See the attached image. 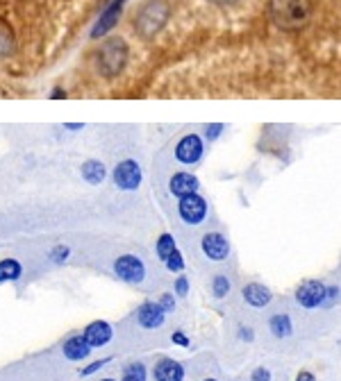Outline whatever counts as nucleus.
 <instances>
[{
    "instance_id": "obj_1",
    "label": "nucleus",
    "mask_w": 341,
    "mask_h": 381,
    "mask_svg": "<svg viewBox=\"0 0 341 381\" xmlns=\"http://www.w3.org/2000/svg\"><path fill=\"white\" fill-rule=\"evenodd\" d=\"M269 17L280 30L296 32L309 23L312 3L309 0H269Z\"/></svg>"
},
{
    "instance_id": "obj_2",
    "label": "nucleus",
    "mask_w": 341,
    "mask_h": 381,
    "mask_svg": "<svg viewBox=\"0 0 341 381\" xmlns=\"http://www.w3.org/2000/svg\"><path fill=\"white\" fill-rule=\"evenodd\" d=\"M171 17V5L166 0H148L134 17V30L141 39H153L164 30Z\"/></svg>"
},
{
    "instance_id": "obj_3",
    "label": "nucleus",
    "mask_w": 341,
    "mask_h": 381,
    "mask_svg": "<svg viewBox=\"0 0 341 381\" xmlns=\"http://www.w3.org/2000/svg\"><path fill=\"white\" fill-rule=\"evenodd\" d=\"M96 64L103 78H116L127 64V43L123 39H118V36H112V39H107L101 45Z\"/></svg>"
},
{
    "instance_id": "obj_4",
    "label": "nucleus",
    "mask_w": 341,
    "mask_h": 381,
    "mask_svg": "<svg viewBox=\"0 0 341 381\" xmlns=\"http://www.w3.org/2000/svg\"><path fill=\"white\" fill-rule=\"evenodd\" d=\"M114 272H116V277L121 281H125V284H141V281L146 279V265H143L141 259L134 254L118 257L116 261H114Z\"/></svg>"
},
{
    "instance_id": "obj_5",
    "label": "nucleus",
    "mask_w": 341,
    "mask_h": 381,
    "mask_svg": "<svg viewBox=\"0 0 341 381\" xmlns=\"http://www.w3.org/2000/svg\"><path fill=\"white\" fill-rule=\"evenodd\" d=\"M325 295H328V286L318 279H307L296 288V302L305 309L325 307Z\"/></svg>"
},
{
    "instance_id": "obj_6",
    "label": "nucleus",
    "mask_w": 341,
    "mask_h": 381,
    "mask_svg": "<svg viewBox=\"0 0 341 381\" xmlns=\"http://www.w3.org/2000/svg\"><path fill=\"white\" fill-rule=\"evenodd\" d=\"M178 213L182 218V223L187 225H200L207 218V202L198 193H192L187 197H180L178 202Z\"/></svg>"
},
{
    "instance_id": "obj_7",
    "label": "nucleus",
    "mask_w": 341,
    "mask_h": 381,
    "mask_svg": "<svg viewBox=\"0 0 341 381\" xmlns=\"http://www.w3.org/2000/svg\"><path fill=\"white\" fill-rule=\"evenodd\" d=\"M112 177H114V184L118 188L134 190V188H139L143 173H141V166L136 164L134 159H125V162H121L116 168H114Z\"/></svg>"
},
{
    "instance_id": "obj_8",
    "label": "nucleus",
    "mask_w": 341,
    "mask_h": 381,
    "mask_svg": "<svg viewBox=\"0 0 341 381\" xmlns=\"http://www.w3.org/2000/svg\"><path fill=\"white\" fill-rule=\"evenodd\" d=\"M203 141H200V136L198 134H187V136H182V139L178 141V146H176V159L180 164H185V166H194V164H198L200 162V157H203Z\"/></svg>"
},
{
    "instance_id": "obj_9",
    "label": "nucleus",
    "mask_w": 341,
    "mask_h": 381,
    "mask_svg": "<svg viewBox=\"0 0 341 381\" xmlns=\"http://www.w3.org/2000/svg\"><path fill=\"white\" fill-rule=\"evenodd\" d=\"M203 254L211 259V261H225L227 254H230V243L223 234L218 232H207L200 241Z\"/></svg>"
},
{
    "instance_id": "obj_10",
    "label": "nucleus",
    "mask_w": 341,
    "mask_h": 381,
    "mask_svg": "<svg viewBox=\"0 0 341 381\" xmlns=\"http://www.w3.org/2000/svg\"><path fill=\"white\" fill-rule=\"evenodd\" d=\"M166 320V311L159 302H143L139 309H136V323H139L143 329H157L162 327Z\"/></svg>"
},
{
    "instance_id": "obj_11",
    "label": "nucleus",
    "mask_w": 341,
    "mask_h": 381,
    "mask_svg": "<svg viewBox=\"0 0 341 381\" xmlns=\"http://www.w3.org/2000/svg\"><path fill=\"white\" fill-rule=\"evenodd\" d=\"M123 5H125V0H112L107 10L101 14V19H98L94 30H91V36H94V39L105 36L110 30H114V25H116L118 19H121V12H123Z\"/></svg>"
},
{
    "instance_id": "obj_12",
    "label": "nucleus",
    "mask_w": 341,
    "mask_h": 381,
    "mask_svg": "<svg viewBox=\"0 0 341 381\" xmlns=\"http://www.w3.org/2000/svg\"><path fill=\"white\" fill-rule=\"evenodd\" d=\"M82 334H85V338L91 347H105L112 340L114 329L110 323H105V320H94V323L85 327Z\"/></svg>"
},
{
    "instance_id": "obj_13",
    "label": "nucleus",
    "mask_w": 341,
    "mask_h": 381,
    "mask_svg": "<svg viewBox=\"0 0 341 381\" xmlns=\"http://www.w3.org/2000/svg\"><path fill=\"white\" fill-rule=\"evenodd\" d=\"M198 188H200V182L192 173H176L169 179V190L176 197H187L192 193H198Z\"/></svg>"
},
{
    "instance_id": "obj_14",
    "label": "nucleus",
    "mask_w": 341,
    "mask_h": 381,
    "mask_svg": "<svg viewBox=\"0 0 341 381\" xmlns=\"http://www.w3.org/2000/svg\"><path fill=\"white\" fill-rule=\"evenodd\" d=\"M153 377L155 381H185V368H182L180 361L164 356V359H159L155 363Z\"/></svg>"
},
{
    "instance_id": "obj_15",
    "label": "nucleus",
    "mask_w": 341,
    "mask_h": 381,
    "mask_svg": "<svg viewBox=\"0 0 341 381\" xmlns=\"http://www.w3.org/2000/svg\"><path fill=\"white\" fill-rule=\"evenodd\" d=\"M62 349H64V356L68 361H85V359H89V354H91V349L94 347L87 342L85 334H75V336L64 340Z\"/></svg>"
},
{
    "instance_id": "obj_16",
    "label": "nucleus",
    "mask_w": 341,
    "mask_h": 381,
    "mask_svg": "<svg viewBox=\"0 0 341 381\" xmlns=\"http://www.w3.org/2000/svg\"><path fill=\"white\" fill-rule=\"evenodd\" d=\"M244 300L250 304V307L262 309V307H267V304H271L273 293L264 284H257V281H253V284L244 286Z\"/></svg>"
},
{
    "instance_id": "obj_17",
    "label": "nucleus",
    "mask_w": 341,
    "mask_h": 381,
    "mask_svg": "<svg viewBox=\"0 0 341 381\" xmlns=\"http://www.w3.org/2000/svg\"><path fill=\"white\" fill-rule=\"evenodd\" d=\"M23 277V265L19 259H0V284L19 281Z\"/></svg>"
},
{
    "instance_id": "obj_18",
    "label": "nucleus",
    "mask_w": 341,
    "mask_h": 381,
    "mask_svg": "<svg viewBox=\"0 0 341 381\" xmlns=\"http://www.w3.org/2000/svg\"><path fill=\"white\" fill-rule=\"evenodd\" d=\"M82 177H85L89 184H101V182L107 177V168H105L103 162L89 159V162L82 164Z\"/></svg>"
},
{
    "instance_id": "obj_19",
    "label": "nucleus",
    "mask_w": 341,
    "mask_h": 381,
    "mask_svg": "<svg viewBox=\"0 0 341 381\" xmlns=\"http://www.w3.org/2000/svg\"><path fill=\"white\" fill-rule=\"evenodd\" d=\"M269 329H271V334H273L276 338H287V336H291V331H293L291 318L287 316V314L273 316V318L269 320Z\"/></svg>"
},
{
    "instance_id": "obj_20",
    "label": "nucleus",
    "mask_w": 341,
    "mask_h": 381,
    "mask_svg": "<svg viewBox=\"0 0 341 381\" xmlns=\"http://www.w3.org/2000/svg\"><path fill=\"white\" fill-rule=\"evenodd\" d=\"M173 250H176V239H173L171 234L159 236L157 243H155V252H157L159 259H162V261H166V259L173 254Z\"/></svg>"
},
{
    "instance_id": "obj_21",
    "label": "nucleus",
    "mask_w": 341,
    "mask_h": 381,
    "mask_svg": "<svg viewBox=\"0 0 341 381\" xmlns=\"http://www.w3.org/2000/svg\"><path fill=\"white\" fill-rule=\"evenodd\" d=\"M148 372H146V365L143 363H130L123 368V377L121 381H146Z\"/></svg>"
},
{
    "instance_id": "obj_22",
    "label": "nucleus",
    "mask_w": 341,
    "mask_h": 381,
    "mask_svg": "<svg viewBox=\"0 0 341 381\" xmlns=\"http://www.w3.org/2000/svg\"><path fill=\"white\" fill-rule=\"evenodd\" d=\"M230 279H227V275H216L214 279H211V293H214L216 300H223V297H227V293H230Z\"/></svg>"
},
{
    "instance_id": "obj_23",
    "label": "nucleus",
    "mask_w": 341,
    "mask_h": 381,
    "mask_svg": "<svg viewBox=\"0 0 341 381\" xmlns=\"http://www.w3.org/2000/svg\"><path fill=\"white\" fill-rule=\"evenodd\" d=\"M164 265H166V270H171V272H182V270H185V259H182V252L178 248L173 250V254L166 259Z\"/></svg>"
},
{
    "instance_id": "obj_24",
    "label": "nucleus",
    "mask_w": 341,
    "mask_h": 381,
    "mask_svg": "<svg viewBox=\"0 0 341 381\" xmlns=\"http://www.w3.org/2000/svg\"><path fill=\"white\" fill-rule=\"evenodd\" d=\"M68 254H71V248H68V246H55V248L50 250L48 259H50L52 263H57V265H59V263H64V261H66Z\"/></svg>"
},
{
    "instance_id": "obj_25",
    "label": "nucleus",
    "mask_w": 341,
    "mask_h": 381,
    "mask_svg": "<svg viewBox=\"0 0 341 381\" xmlns=\"http://www.w3.org/2000/svg\"><path fill=\"white\" fill-rule=\"evenodd\" d=\"M12 50H14V41H12V36L7 34L3 28H0V57H3V55H10Z\"/></svg>"
},
{
    "instance_id": "obj_26",
    "label": "nucleus",
    "mask_w": 341,
    "mask_h": 381,
    "mask_svg": "<svg viewBox=\"0 0 341 381\" xmlns=\"http://www.w3.org/2000/svg\"><path fill=\"white\" fill-rule=\"evenodd\" d=\"M112 361V356H107V359H101V361H94V363H89L87 368H82L80 370V375L82 377H89V375H94V372H98L101 368H105V365H107Z\"/></svg>"
},
{
    "instance_id": "obj_27",
    "label": "nucleus",
    "mask_w": 341,
    "mask_h": 381,
    "mask_svg": "<svg viewBox=\"0 0 341 381\" xmlns=\"http://www.w3.org/2000/svg\"><path fill=\"white\" fill-rule=\"evenodd\" d=\"M159 304L164 307L166 314H171V311L176 309V297H173L171 293H164L162 297H159Z\"/></svg>"
},
{
    "instance_id": "obj_28",
    "label": "nucleus",
    "mask_w": 341,
    "mask_h": 381,
    "mask_svg": "<svg viewBox=\"0 0 341 381\" xmlns=\"http://www.w3.org/2000/svg\"><path fill=\"white\" fill-rule=\"evenodd\" d=\"M171 342H173V345H180V347H189V345H192V340H189L187 334H182V331H173L171 334Z\"/></svg>"
},
{
    "instance_id": "obj_29",
    "label": "nucleus",
    "mask_w": 341,
    "mask_h": 381,
    "mask_svg": "<svg viewBox=\"0 0 341 381\" xmlns=\"http://www.w3.org/2000/svg\"><path fill=\"white\" fill-rule=\"evenodd\" d=\"M176 295H180V297H185L187 293H189V279L187 277H178L176 279Z\"/></svg>"
},
{
    "instance_id": "obj_30",
    "label": "nucleus",
    "mask_w": 341,
    "mask_h": 381,
    "mask_svg": "<svg viewBox=\"0 0 341 381\" xmlns=\"http://www.w3.org/2000/svg\"><path fill=\"white\" fill-rule=\"evenodd\" d=\"M250 381H271V372L267 368H257L250 375Z\"/></svg>"
},
{
    "instance_id": "obj_31",
    "label": "nucleus",
    "mask_w": 341,
    "mask_h": 381,
    "mask_svg": "<svg viewBox=\"0 0 341 381\" xmlns=\"http://www.w3.org/2000/svg\"><path fill=\"white\" fill-rule=\"evenodd\" d=\"M339 300V286H328V295H325V307H332Z\"/></svg>"
},
{
    "instance_id": "obj_32",
    "label": "nucleus",
    "mask_w": 341,
    "mask_h": 381,
    "mask_svg": "<svg viewBox=\"0 0 341 381\" xmlns=\"http://www.w3.org/2000/svg\"><path fill=\"white\" fill-rule=\"evenodd\" d=\"M239 338L250 342V340L255 338V334H253V329H250V327H241V329H239Z\"/></svg>"
},
{
    "instance_id": "obj_33",
    "label": "nucleus",
    "mask_w": 341,
    "mask_h": 381,
    "mask_svg": "<svg viewBox=\"0 0 341 381\" xmlns=\"http://www.w3.org/2000/svg\"><path fill=\"white\" fill-rule=\"evenodd\" d=\"M221 129H223V125H221V123L209 125V127H207V139H216V136L221 134Z\"/></svg>"
},
{
    "instance_id": "obj_34",
    "label": "nucleus",
    "mask_w": 341,
    "mask_h": 381,
    "mask_svg": "<svg viewBox=\"0 0 341 381\" xmlns=\"http://www.w3.org/2000/svg\"><path fill=\"white\" fill-rule=\"evenodd\" d=\"M296 381H316V377L312 375V372L302 370V372H298V377H296Z\"/></svg>"
},
{
    "instance_id": "obj_35",
    "label": "nucleus",
    "mask_w": 341,
    "mask_h": 381,
    "mask_svg": "<svg viewBox=\"0 0 341 381\" xmlns=\"http://www.w3.org/2000/svg\"><path fill=\"white\" fill-rule=\"evenodd\" d=\"M209 3H214L218 7H230V5H237L239 0H209Z\"/></svg>"
},
{
    "instance_id": "obj_36",
    "label": "nucleus",
    "mask_w": 341,
    "mask_h": 381,
    "mask_svg": "<svg viewBox=\"0 0 341 381\" xmlns=\"http://www.w3.org/2000/svg\"><path fill=\"white\" fill-rule=\"evenodd\" d=\"M52 100H59V98H66V91H62V89H55V91H52Z\"/></svg>"
},
{
    "instance_id": "obj_37",
    "label": "nucleus",
    "mask_w": 341,
    "mask_h": 381,
    "mask_svg": "<svg viewBox=\"0 0 341 381\" xmlns=\"http://www.w3.org/2000/svg\"><path fill=\"white\" fill-rule=\"evenodd\" d=\"M66 129H82V123H68V125H64Z\"/></svg>"
},
{
    "instance_id": "obj_38",
    "label": "nucleus",
    "mask_w": 341,
    "mask_h": 381,
    "mask_svg": "<svg viewBox=\"0 0 341 381\" xmlns=\"http://www.w3.org/2000/svg\"><path fill=\"white\" fill-rule=\"evenodd\" d=\"M101 381H116V379H101Z\"/></svg>"
},
{
    "instance_id": "obj_39",
    "label": "nucleus",
    "mask_w": 341,
    "mask_h": 381,
    "mask_svg": "<svg viewBox=\"0 0 341 381\" xmlns=\"http://www.w3.org/2000/svg\"><path fill=\"white\" fill-rule=\"evenodd\" d=\"M203 381H216V379H203Z\"/></svg>"
}]
</instances>
